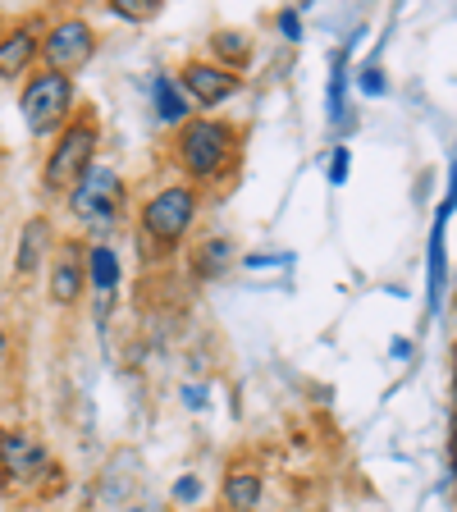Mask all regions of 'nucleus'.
Segmentation results:
<instances>
[{
    "mask_svg": "<svg viewBox=\"0 0 457 512\" xmlns=\"http://www.w3.org/2000/svg\"><path fill=\"white\" fill-rule=\"evenodd\" d=\"M69 101H74V83L46 69V74H37L28 87H23L19 110H23V119H28L32 133H37V138H46L51 128L64 124V115H69Z\"/></svg>",
    "mask_w": 457,
    "mask_h": 512,
    "instance_id": "nucleus-1",
    "label": "nucleus"
},
{
    "mask_svg": "<svg viewBox=\"0 0 457 512\" xmlns=\"http://www.w3.org/2000/svg\"><path fill=\"white\" fill-rule=\"evenodd\" d=\"M96 124L92 119H78L69 133H64L60 142H55V151H51V160H46V188L51 192H64V188H74L78 179L87 174V165H92V156H96Z\"/></svg>",
    "mask_w": 457,
    "mask_h": 512,
    "instance_id": "nucleus-2",
    "label": "nucleus"
},
{
    "mask_svg": "<svg viewBox=\"0 0 457 512\" xmlns=\"http://www.w3.org/2000/svg\"><path fill=\"white\" fill-rule=\"evenodd\" d=\"M119 197H124V188H119V174L110 170V165H87V174L74 183V215L83 224H92V229H106L110 220H115L119 211Z\"/></svg>",
    "mask_w": 457,
    "mask_h": 512,
    "instance_id": "nucleus-3",
    "label": "nucleus"
},
{
    "mask_svg": "<svg viewBox=\"0 0 457 512\" xmlns=\"http://www.w3.org/2000/svg\"><path fill=\"white\" fill-rule=\"evenodd\" d=\"M229 147H234V133L224 124H211V119H197V124L183 128L179 138V156L188 165L192 179H211L220 174V165L229 160Z\"/></svg>",
    "mask_w": 457,
    "mask_h": 512,
    "instance_id": "nucleus-4",
    "label": "nucleus"
},
{
    "mask_svg": "<svg viewBox=\"0 0 457 512\" xmlns=\"http://www.w3.org/2000/svg\"><path fill=\"white\" fill-rule=\"evenodd\" d=\"M192 211H197V197L192 188H165L156 192L142 211V224H147V234L160 238V243H179L183 229L192 224Z\"/></svg>",
    "mask_w": 457,
    "mask_h": 512,
    "instance_id": "nucleus-5",
    "label": "nucleus"
},
{
    "mask_svg": "<svg viewBox=\"0 0 457 512\" xmlns=\"http://www.w3.org/2000/svg\"><path fill=\"white\" fill-rule=\"evenodd\" d=\"M46 60H51V74H69V69H83L92 60V28L78 19H64L51 28V37L42 42Z\"/></svg>",
    "mask_w": 457,
    "mask_h": 512,
    "instance_id": "nucleus-6",
    "label": "nucleus"
},
{
    "mask_svg": "<svg viewBox=\"0 0 457 512\" xmlns=\"http://www.w3.org/2000/svg\"><path fill=\"white\" fill-rule=\"evenodd\" d=\"M42 467H46V448L42 444L0 430V471H5V476L10 480H37Z\"/></svg>",
    "mask_w": 457,
    "mask_h": 512,
    "instance_id": "nucleus-7",
    "label": "nucleus"
},
{
    "mask_svg": "<svg viewBox=\"0 0 457 512\" xmlns=\"http://www.w3.org/2000/svg\"><path fill=\"white\" fill-rule=\"evenodd\" d=\"M183 87H188L202 106H220L224 96L238 92V78L215 69V64H188V74H183Z\"/></svg>",
    "mask_w": 457,
    "mask_h": 512,
    "instance_id": "nucleus-8",
    "label": "nucleus"
},
{
    "mask_svg": "<svg viewBox=\"0 0 457 512\" xmlns=\"http://www.w3.org/2000/svg\"><path fill=\"white\" fill-rule=\"evenodd\" d=\"M453 215V197H444L435 215V234H430V311H439V293H444V224Z\"/></svg>",
    "mask_w": 457,
    "mask_h": 512,
    "instance_id": "nucleus-9",
    "label": "nucleus"
},
{
    "mask_svg": "<svg viewBox=\"0 0 457 512\" xmlns=\"http://www.w3.org/2000/svg\"><path fill=\"white\" fill-rule=\"evenodd\" d=\"M78 288H83V261H78L74 247H64L60 261H55V275H51V298L55 302H74Z\"/></svg>",
    "mask_w": 457,
    "mask_h": 512,
    "instance_id": "nucleus-10",
    "label": "nucleus"
},
{
    "mask_svg": "<svg viewBox=\"0 0 457 512\" xmlns=\"http://www.w3.org/2000/svg\"><path fill=\"white\" fill-rule=\"evenodd\" d=\"M37 55V42H32V32H14L0 42V78H14L28 69V60Z\"/></svg>",
    "mask_w": 457,
    "mask_h": 512,
    "instance_id": "nucleus-11",
    "label": "nucleus"
},
{
    "mask_svg": "<svg viewBox=\"0 0 457 512\" xmlns=\"http://www.w3.org/2000/svg\"><path fill=\"white\" fill-rule=\"evenodd\" d=\"M224 499L234 503V512H256V503H261V476L256 471H234V476L224 480Z\"/></svg>",
    "mask_w": 457,
    "mask_h": 512,
    "instance_id": "nucleus-12",
    "label": "nucleus"
},
{
    "mask_svg": "<svg viewBox=\"0 0 457 512\" xmlns=\"http://www.w3.org/2000/svg\"><path fill=\"white\" fill-rule=\"evenodd\" d=\"M151 101H156V115L165 119V124H179V119L188 115V106H183L179 87H174L170 78H151Z\"/></svg>",
    "mask_w": 457,
    "mask_h": 512,
    "instance_id": "nucleus-13",
    "label": "nucleus"
},
{
    "mask_svg": "<svg viewBox=\"0 0 457 512\" xmlns=\"http://www.w3.org/2000/svg\"><path fill=\"white\" fill-rule=\"evenodd\" d=\"M87 270H92V284L101 288V293H110V288L119 284V256L110 252V247H92V256H87Z\"/></svg>",
    "mask_w": 457,
    "mask_h": 512,
    "instance_id": "nucleus-14",
    "label": "nucleus"
},
{
    "mask_svg": "<svg viewBox=\"0 0 457 512\" xmlns=\"http://www.w3.org/2000/svg\"><path fill=\"white\" fill-rule=\"evenodd\" d=\"M42 247H46V220H32L28 229H23V243H19V270H23V275L37 266Z\"/></svg>",
    "mask_w": 457,
    "mask_h": 512,
    "instance_id": "nucleus-15",
    "label": "nucleus"
},
{
    "mask_svg": "<svg viewBox=\"0 0 457 512\" xmlns=\"http://www.w3.org/2000/svg\"><path fill=\"white\" fill-rule=\"evenodd\" d=\"M330 119H343V55L334 60V83H330Z\"/></svg>",
    "mask_w": 457,
    "mask_h": 512,
    "instance_id": "nucleus-16",
    "label": "nucleus"
},
{
    "mask_svg": "<svg viewBox=\"0 0 457 512\" xmlns=\"http://www.w3.org/2000/svg\"><path fill=\"white\" fill-rule=\"evenodd\" d=\"M348 179V147H334L330 156V183H343Z\"/></svg>",
    "mask_w": 457,
    "mask_h": 512,
    "instance_id": "nucleus-17",
    "label": "nucleus"
},
{
    "mask_svg": "<svg viewBox=\"0 0 457 512\" xmlns=\"http://www.w3.org/2000/svg\"><path fill=\"white\" fill-rule=\"evenodd\" d=\"M357 83H362L366 96H384V74H380V69H362V78H357Z\"/></svg>",
    "mask_w": 457,
    "mask_h": 512,
    "instance_id": "nucleus-18",
    "label": "nucleus"
},
{
    "mask_svg": "<svg viewBox=\"0 0 457 512\" xmlns=\"http://www.w3.org/2000/svg\"><path fill=\"white\" fill-rule=\"evenodd\" d=\"M197 494H202V485H197V476H183L179 485H174V499H179V503H192V499H197Z\"/></svg>",
    "mask_w": 457,
    "mask_h": 512,
    "instance_id": "nucleus-19",
    "label": "nucleus"
},
{
    "mask_svg": "<svg viewBox=\"0 0 457 512\" xmlns=\"http://www.w3.org/2000/svg\"><path fill=\"white\" fill-rule=\"evenodd\" d=\"M279 28H284V37H288V42H298V37H302V23H298V14H293V10H284V14H279Z\"/></svg>",
    "mask_w": 457,
    "mask_h": 512,
    "instance_id": "nucleus-20",
    "label": "nucleus"
},
{
    "mask_svg": "<svg viewBox=\"0 0 457 512\" xmlns=\"http://www.w3.org/2000/svg\"><path fill=\"white\" fill-rule=\"evenodd\" d=\"M183 398H188L192 407H202V403H206V389H197V384H188V389H183Z\"/></svg>",
    "mask_w": 457,
    "mask_h": 512,
    "instance_id": "nucleus-21",
    "label": "nucleus"
},
{
    "mask_svg": "<svg viewBox=\"0 0 457 512\" xmlns=\"http://www.w3.org/2000/svg\"><path fill=\"white\" fill-rule=\"evenodd\" d=\"M0 357H5V334H0Z\"/></svg>",
    "mask_w": 457,
    "mask_h": 512,
    "instance_id": "nucleus-22",
    "label": "nucleus"
}]
</instances>
